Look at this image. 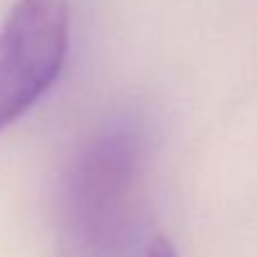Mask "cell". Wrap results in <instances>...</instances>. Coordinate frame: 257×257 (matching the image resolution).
<instances>
[{
	"mask_svg": "<svg viewBox=\"0 0 257 257\" xmlns=\"http://www.w3.org/2000/svg\"><path fill=\"white\" fill-rule=\"evenodd\" d=\"M146 257H178V252L171 246V241H166V239H155V241L151 243V248H148V252H146Z\"/></svg>",
	"mask_w": 257,
	"mask_h": 257,
	"instance_id": "obj_3",
	"label": "cell"
},
{
	"mask_svg": "<svg viewBox=\"0 0 257 257\" xmlns=\"http://www.w3.org/2000/svg\"><path fill=\"white\" fill-rule=\"evenodd\" d=\"M146 139L135 123H114L82 148L66 182V241L73 250L116 252L132 241L144 209Z\"/></svg>",
	"mask_w": 257,
	"mask_h": 257,
	"instance_id": "obj_1",
	"label": "cell"
},
{
	"mask_svg": "<svg viewBox=\"0 0 257 257\" xmlns=\"http://www.w3.org/2000/svg\"><path fill=\"white\" fill-rule=\"evenodd\" d=\"M68 0H16L0 28V130L59 78L68 53Z\"/></svg>",
	"mask_w": 257,
	"mask_h": 257,
	"instance_id": "obj_2",
	"label": "cell"
}]
</instances>
